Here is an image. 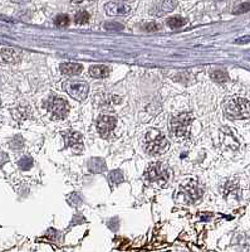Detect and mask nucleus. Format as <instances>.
Masks as SVG:
<instances>
[{
	"mask_svg": "<svg viewBox=\"0 0 250 252\" xmlns=\"http://www.w3.org/2000/svg\"><path fill=\"white\" fill-rule=\"evenodd\" d=\"M105 29H107V31H122L123 26L121 23H117V22H108L105 24Z\"/></svg>",
	"mask_w": 250,
	"mask_h": 252,
	"instance_id": "4be33fe9",
	"label": "nucleus"
},
{
	"mask_svg": "<svg viewBox=\"0 0 250 252\" xmlns=\"http://www.w3.org/2000/svg\"><path fill=\"white\" fill-rule=\"evenodd\" d=\"M225 116L230 120H243L250 118V102L245 98H230L225 103Z\"/></svg>",
	"mask_w": 250,
	"mask_h": 252,
	"instance_id": "f257e3e1",
	"label": "nucleus"
},
{
	"mask_svg": "<svg viewBox=\"0 0 250 252\" xmlns=\"http://www.w3.org/2000/svg\"><path fill=\"white\" fill-rule=\"evenodd\" d=\"M13 3H17V4H26V3H29L30 0H12Z\"/></svg>",
	"mask_w": 250,
	"mask_h": 252,
	"instance_id": "cd10ccee",
	"label": "nucleus"
},
{
	"mask_svg": "<svg viewBox=\"0 0 250 252\" xmlns=\"http://www.w3.org/2000/svg\"><path fill=\"white\" fill-rule=\"evenodd\" d=\"M108 179H110V183L116 186V184H119L121 182H123V173L121 170H113V172L110 173Z\"/></svg>",
	"mask_w": 250,
	"mask_h": 252,
	"instance_id": "dca6fc26",
	"label": "nucleus"
},
{
	"mask_svg": "<svg viewBox=\"0 0 250 252\" xmlns=\"http://www.w3.org/2000/svg\"><path fill=\"white\" fill-rule=\"evenodd\" d=\"M66 145L74 149L77 153H81L84 149L82 135L80 132H68L66 135Z\"/></svg>",
	"mask_w": 250,
	"mask_h": 252,
	"instance_id": "9d476101",
	"label": "nucleus"
},
{
	"mask_svg": "<svg viewBox=\"0 0 250 252\" xmlns=\"http://www.w3.org/2000/svg\"><path fill=\"white\" fill-rule=\"evenodd\" d=\"M83 67L81 66L80 63H74V62H66L60 64V71L62 73L67 76H77L82 72Z\"/></svg>",
	"mask_w": 250,
	"mask_h": 252,
	"instance_id": "9b49d317",
	"label": "nucleus"
},
{
	"mask_svg": "<svg viewBox=\"0 0 250 252\" xmlns=\"http://www.w3.org/2000/svg\"><path fill=\"white\" fill-rule=\"evenodd\" d=\"M10 146H12L13 149H15V150L20 149V148L23 146V140H22V138H20V136H17L15 139H13V141L10 143Z\"/></svg>",
	"mask_w": 250,
	"mask_h": 252,
	"instance_id": "5701e85b",
	"label": "nucleus"
},
{
	"mask_svg": "<svg viewBox=\"0 0 250 252\" xmlns=\"http://www.w3.org/2000/svg\"><path fill=\"white\" fill-rule=\"evenodd\" d=\"M119 1H123V3H126V1H132V0H119Z\"/></svg>",
	"mask_w": 250,
	"mask_h": 252,
	"instance_id": "c85d7f7f",
	"label": "nucleus"
},
{
	"mask_svg": "<svg viewBox=\"0 0 250 252\" xmlns=\"http://www.w3.org/2000/svg\"><path fill=\"white\" fill-rule=\"evenodd\" d=\"M54 24L57 27H67L69 24V18L66 14H59L54 19Z\"/></svg>",
	"mask_w": 250,
	"mask_h": 252,
	"instance_id": "6ab92c4d",
	"label": "nucleus"
},
{
	"mask_svg": "<svg viewBox=\"0 0 250 252\" xmlns=\"http://www.w3.org/2000/svg\"><path fill=\"white\" fill-rule=\"evenodd\" d=\"M72 3L74 4H85V3H91L93 0H71Z\"/></svg>",
	"mask_w": 250,
	"mask_h": 252,
	"instance_id": "bb28decb",
	"label": "nucleus"
},
{
	"mask_svg": "<svg viewBox=\"0 0 250 252\" xmlns=\"http://www.w3.org/2000/svg\"><path fill=\"white\" fill-rule=\"evenodd\" d=\"M0 57H1V60L6 63H15L19 61V56H18L17 52H15L14 49L10 48L3 49L1 53H0Z\"/></svg>",
	"mask_w": 250,
	"mask_h": 252,
	"instance_id": "4468645a",
	"label": "nucleus"
},
{
	"mask_svg": "<svg viewBox=\"0 0 250 252\" xmlns=\"http://www.w3.org/2000/svg\"><path fill=\"white\" fill-rule=\"evenodd\" d=\"M182 192H184L186 201L190 202V203H196L199 199H201L202 194H204V189L196 182H190L188 186L185 187Z\"/></svg>",
	"mask_w": 250,
	"mask_h": 252,
	"instance_id": "6e6552de",
	"label": "nucleus"
},
{
	"mask_svg": "<svg viewBox=\"0 0 250 252\" xmlns=\"http://www.w3.org/2000/svg\"><path fill=\"white\" fill-rule=\"evenodd\" d=\"M48 110L52 112L53 118L64 119L68 115L69 105L66 100L60 97H53L48 101Z\"/></svg>",
	"mask_w": 250,
	"mask_h": 252,
	"instance_id": "423d86ee",
	"label": "nucleus"
},
{
	"mask_svg": "<svg viewBox=\"0 0 250 252\" xmlns=\"http://www.w3.org/2000/svg\"><path fill=\"white\" fill-rule=\"evenodd\" d=\"M211 77L215 81H218V82H224V81L227 80L226 72L224 71H214L213 73H211Z\"/></svg>",
	"mask_w": 250,
	"mask_h": 252,
	"instance_id": "412c9836",
	"label": "nucleus"
},
{
	"mask_svg": "<svg viewBox=\"0 0 250 252\" xmlns=\"http://www.w3.org/2000/svg\"><path fill=\"white\" fill-rule=\"evenodd\" d=\"M176 5H177L176 0H162L161 3L157 5L156 10H155V14L161 15L164 14V13L172 12L173 9L176 8Z\"/></svg>",
	"mask_w": 250,
	"mask_h": 252,
	"instance_id": "f8f14e48",
	"label": "nucleus"
},
{
	"mask_svg": "<svg viewBox=\"0 0 250 252\" xmlns=\"http://www.w3.org/2000/svg\"><path fill=\"white\" fill-rule=\"evenodd\" d=\"M89 75L94 78H106L110 75V69L106 66H94L89 69Z\"/></svg>",
	"mask_w": 250,
	"mask_h": 252,
	"instance_id": "2eb2a0df",
	"label": "nucleus"
},
{
	"mask_svg": "<svg viewBox=\"0 0 250 252\" xmlns=\"http://www.w3.org/2000/svg\"><path fill=\"white\" fill-rule=\"evenodd\" d=\"M146 178L150 182H166L168 179V169L164 164H151L146 170Z\"/></svg>",
	"mask_w": 250,
	"mask_h": 252,
	"instance_id": "39448f33",
	"label": "nucleus"
},
{
	"mask_svg": "<svg viewBox=\"0 0 250 252\" xmlns=\"http://www.w3.org/2000/svg\"><path fill=\"white\" fill-rule=\"evenodd\" d=\"M88 169L92 173H102L106 170V163L101 158H92L88 161Z\"/></svg>",
	"mask_w": 250,
	"mask_h": 252,
	"instance_id": "ddd939ff",
	"label": "nucleus"
},
{
	"mask_svg": "<svg viewBox=\"0 0 250 252\" xmlns=\"http://www.w3.org/2000/svg\"><path fill=\"white\" fill-rule=\"evenodd\" d=\"M159 29V26L156 23H148L145 26V31L147 32H155Z\"/></svg>",
	"mask_w": 250,
	"mask_h": 252,
	"instance_id": "393cba45",
	"label": "nucleus"
},
{
	"mask_svg": "<svg viewBox=\"0 0 250 252\" xmlns=\"http://www.w3.org/2000/svg\"><path fill=\"white\" fill-rule=\"evenodd\" d=\"M88 85L82 81H73L67 85V92L77 101H84L88 96Z\"/></svg>",
	"mask_w": 250,
	"mask_h": 252,
	"instance_id": "0eeeda50",
	"label": "nucleus"
},
{
	"mask_svg": "<svg viewBox=\"0 0 250 252\" xmlns=\"http://www.w3.org/2000/svg\"><path fill=\"white\" fill-rule=\"evenodd\" d=\"M193 121L190 114H180L170 120V132L176 140H186L190 135V124Z\"/></svg>",
	"mask_w": 250,
	"mask_h": 252,
	"instance_id": "f03ea898",
	"label": "nucleus"
},
{
	"mask_svg": "<svg viewBox=\"0 0 250 252\" xmlns=\"http://www.w3.org/2000/svg\"><path fill=\"white\" fill-rule=\"evenodd\" d=\"M146 152L151 155H160L162 153H165L168 149L167 139L162 135L161 131L159 130H152L146 135Z\"/></svg>",
	"mask_w": 250,
	"mask_h": 252,
	"instance_id": "7ed1b4c3",
	"label": "nucleus"
},
{
	"mask_svg": "<svg viewBox=\"0 0 250 252\" xmlns=\"http://www.w3.org/2000/svg\"><path fill=\"white\" fill-rule=\"evenodd\" d=\"M248 10H250V4H242L240 6H238V9L234 10V13H235V14H240V13L248 12Z\"/></svg>",
	"mask_w": 250,
	"mask_h": 252,
	"instance_id": "b1692460",
	"label": "nucleus"
},
{
	"mask_svg": "<svg viewBox=\"0 0 250 252\" xmlns=\"http://www.w3.org/2000/svg\"><path fill=\"white\" fill-rule=\"evenodd\" d=\"M6 161H8V155L5 153H0V166L5 164Z\"/></svg>",
	"mask_w": 250,
	"mask_h": 252,
	"instance_id": "a878e982",
	"label": "nucleus"
},
{
	"mask_svg": "<svg viewBox=\"0 0 250 252\" xmlns=\"http://www.w3.org/2000/svg\"><path fill=\"white\" fill-rule=\"evenodd\" d=\"M185 23H186V20L181 17H172L167 19V26L170 27V28H180V27L184 26Z\"/></svg>",
	"mask_w": 250,
	"mask_h": 252,
	"instance_id": "f3484780",
	"label": "nucleus"
},
{
	"mask_svg": "<svg viewBox=\"0 0 250 252\" xmlns=\"http://www.w3.org/2000/svg\"><path fill=\"white\" fill-rule=\"evenodd\" d=\"M117 125V120L113 116L110 115H101L100 118L97 119V130L100 132L102 138H110L113 132L114 127Z\"/></svg>",
	"mask_w": 250,
	"mask_h": 252,
	"instance_id": "20e7f679",
	"label": "nucleus"
},
{
	"mask_svg": "<svg viewBox=\"0 0 250 252\" xmlns=\"http://www.w3.org/2000/svg\"><path fill=\"white\" fill-rule=\"evenodd\" d=\"M18 165H19L20 169L29 170L31 166H33V159H30V158H28V157L22 158V159L19 160V163H18Z\"/></svg>",
	"mask_w": 250,
	"mask_h": 252,
	"instance_id": "a211bd4d",
	"label": "nucleus"
},
{
	"mask_svg": "<svg viewBox=\"0 0 250 252\" xmlns=\"http://www.w3.org/2000/svg\"><path fill=\"white\" fill-rule=\"evenodd\" d=\"M89 20V14L87 12H78L74 17V22L77 24H84Z\"/></svg>",
	"mask_w": 250,
	"mask_h": 252,
	"instance_id": "aec40b11",
	"label": "nucleus"
},
{
	"mask_svg": "<svg viewBox=\"0 0 250 252\" xmlns=\"http://www.w3.org/2000/svg\"><path fill=\"white\" fill-rule=\"evenodd\" d=\"M105 10L108 15L111 17H122V15H127L131 12V6L128 4L119 1V3H108L106 4Z\"/></svg>",
	"mask_w": 250,
	"mask_h": 252,
	"instance_id": "1a4fd4ad",
	"label": "nucleus"
}]
</instances>
